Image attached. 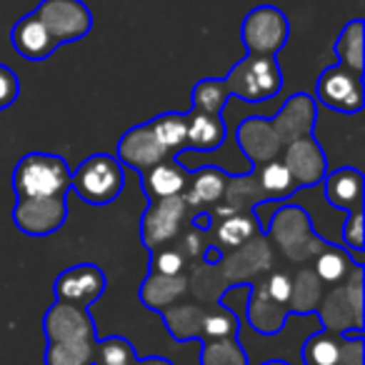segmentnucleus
Returning <instances> with one entry per match:
<instances>
[{"instance_id": "1", "label": "nucleus", "mask_w": 365, "mask_h": 365, "mask_svg": "<svg viewBox=\"0 0 365 365\" xmlns=\"http://www.w3.org/2000/svg\"><path fill=\"white\" fill-rule=\"evenodd\" d=\"M13 190H16L18 198L68 195V190H71V168H68L66 158L41 150L26 153L13 170Z\"/></svg>"}, {"instance_id": "2", "label": "nucleus", "mask_w": 365, "mask_h": 365, "mask_svg": "<svg viewBox=\"0 0 365 365\" xmlns=\"http://www.w3.org/2000/svg\"><path fill=\"white\" fill-rule=\"evenodd\" d=\"M263 233L290 263H310L328 245V240L315 235L313 220L300 205H280Z\"/></svg>"}, {"instance_id": "3", "label": "nucleus", "mask_w": 365, "mask_h": 365, "mask_svg": "<svg viewBox=\"0 0 365 365\" xmlns=\"http://www.w3.org/2000/svg\"><path fill=\"white\" fill-rule=\"evenodd\" d=\"M125 185V173L115 155L93 153L76 170H71V190L88 205H110L118 200Z\"/></svg>"}, {"instance_id": "4", "label": "nucleus", "mask_w": 365, "mask_h": 365, "mask_svg": "<svg viewBox=\"0 0 365 365\" xmlns=\"http://www.w3.org/2000/svg\"><path fill=\"white\" fill-rule=\"evenodd\" d=\"M363 265H358L343 283L325 290L315 310L325 330L340 335H363Z\"/></svg>"}, {"instance_id": "5", "label": "nucleus", "mask_w": 365, "mask_h": 365, "mask_svg": "<svg viewBox=\"0 0 365 365\" xmlns=\"http://www.w3.org/2000/svg\"><path fill=\"white\" fill-rule=\"evenodd\" d=\"M228 91L233 98L245 103L273 101L283 88V71L275 56H245L225 76Z\"/></svg>"}, {"instance_id": "6", "label": "nucleus", "mask_w": 365, "mask_h": 365, "mask_svg": "<svg viewBox=\"0 0 365 365\" xmlns=\"http://www.w3.org/2000/svg\"><path fill=\"white\" fill-rule=\"evenodd\" d=\"M290 38V21L275 6H255L240 23V43L248 56H278Z\"/></svg>"}, {"instance_id": "7", "label": "nucleus", "mask_w": 365, "mask_h": 365, "mask_svg": "<svg viewBox=\"0 0 365 365\" xmlns=\"http://www.w3.org/2000/svg\"><path fill=\"white\" fill-rule=\"evenodd\" d=\"M188 203L182 195L175 198H163L148 203V208L140 215V243L150 253L160 248H168L175 243L178 235L182 233V225L188 220Z\"/></svg>"}, {"instance_id": "8", "label": "nucleus", "mask_w": 365, "mask_h": 365, "mask_svg": "<svg viewBox=\"0 0 365 365\" xmlns=\"http://www.w3.org/2000/svg\"><path fill=\"white\" fill-rule=\"evenodd\" d=\"M33 13L46 26L58 48L86 38L96 23L91 8L83 0H41Z\"/></svg>"}, {"instance_id": "9", "label": "nucleus", "mask_w": 365, "mask_h": 365, "mask_svg": "<svg viewBox=\"0 0 365 365\" xmlns=\"http://www.w3.org/2000/svg\"><path fill=\"white\" fill-rule=\"evenodd\" d=\"M315 98L330 110L343 113V115H355L365 106L363 73L348 71L343 66L325 68L318 76V83H315Z\"/></svg>"}, {"instance_id": "10", "label": "nucleus", "mask_w": 365, "mask_h": 365, "mask_svg": "<svg viewBox=\"0 0 365 365\" xmlns=\"http://www.w3.org/2000/svg\"><path fill=\"white\" fill-rule=\"evenodd\" d=\"M270 268H273V248L265 233L223 253V258L215 265L220 278L228 285H250Z\"/></svg>"}, {"instance_id": "11", "label": "nucleus", "mask_w": 365, "mask_h": 365, "mask_svg": "<svg viewBox=\"0 0 365 365\" xmlns=\"http://www.w3.org/2000/svg\"><path fill=\"white\" fill-rule=\"evenodd\" d=\"M68 200L66 195H51V198H18L13 208V223L21 233L31 238H46L53 235L68 223Z\"/></svg>"}, {"instance_id": "12", "label": "nucleus", "mask_w": 365, "mask_h": 365, "mask_svg": "<svg viewBox=\"0 0 365 365\" xmlns=\"http://www.w3.org/2000/svg\"><path fill=\"white\" fill-rule=\"evenodd\" d=\"M108 288V275L96 263H78L58 273L53 283L56 303L78 305V308L91 310L93 303L101 300V295Z\"/></svg>"}, {"instance_id": "13", "label": "nucleus", "mask_w": 365, "mask_h": 365, "mask_svg": "<svg viewBox=\"0 0 365 365\" xmlns=\"http://www.w3.org/2000/svg\"><path fill=\"white\" fill-rule=\"evenodd\" d=\"M43 335L48 343H96L98 330L91 310L68 303H53L43 315Z\"/></svg>"}, {"instance_id": "14", "label": "nucleus", "mask_w": 365, "mask_h": 365, "mask_svg": "<svg viewBox=\"0 0 365 365\" xmlns=\"http://www.w3.org/2000/svg\"><path fill=\"white\" fill-rule=\"evenodd\" d=\"M280 163L288 168L290 178L295 180V185L300 188H313L320 185L328 173V155L323 153L320 143L310 135H300L295 140H290L280 153Z\"/></svg>"}, {"instance_id": "15", "label": "nucleus", "mask_w": 365, "mask_h": 365, "mask_svg": "<svg viewBox=\"0 0 365 365\" xmlns=\"http://www.w3.org/2000/svg\"><path fill=\"white\" fill-rule=\"evenodd\" d=\"M115 158L120 165H128V168H133V170L143 173V170H148V168L163 163L170 155H168L165 148L155 140V135H153V130H150V123H140V125L128 128L120 135Z\"/></svg>"}, {"instance_id": "16", "label": "nucleus", "mask_w": 365, "mask_h": 365, "mask_svg": "<svg viewBox=\"0 0 365 365\" xmlns=\"http://www.w3.org/2000/svg\"><path fill=\"white\" fill-rule=\"evenodd\" d=\"M238 145L245 155L250 158L253 165H263V163L278 160L283 153V140L275 133L270 118H245L238 125Z\"/></svg>"}, {"instance_id": "17", "label": "nucleus", "mask_w": 365, "mask_h": 365, "mask_svg": "<svg viewBox=\"0 0 365 365\" xmlns=\"http://www.w3.org/2000/svg\"><path fill=\"white\" fill-rule=\"evenodd\" d=\"M323 195L333 208L353 213L363 210L365 200V175L353 165L338 168V170L325 173L323 178Z\"/></svg>"}, {"instance_id": "18", "label": "nucleus", "mask_w": 365, "mask_h": 365, "mask_svg": "<svg viewBox=\"0 0 365 365\" xmlns=\"http://www.w3.org/2000/svg\"><path fill=\"white\" fill-rule=\"evenodd\" d=\"M138 175H140V190L145 193L148 203L182 195L188 190L190 180V170H185L175 158H165L163 163L138 173Z\"/></svg>"}, {"instance_id": "19", "label": "nucleus", "mask_w": 365, "mask_h": 365, "mask_svg": "<svg viewBox=\"0 0 365 365\" xmlns=\"http://www.w3.org/2000/svg\"><path fill=\"white\" fill-rule=\"evenodd\" d=\"M265 275H260L255 283L248 285L250 290V300H248V325L255 330L258 335H278L285 328L290 318L288 305L278 303L268 295L263 283Z\"/></svg>"}, {"instance_id": "20", "label": "nucleus", "mask_w": 365, "mask_h": 365, "mask_svg": "<svg viewBox=\"0 0 365 365\" xmlns=\"http://www.w3.org/2000/svg\"><path fill=\"white\" fill-rule=\"evenodd\" d=\"M315 118H318V106L315 98L308 93H295L288 103L278 110V115L270 118L275 133L280 135L283 145H288L290 140L300 135H310L315 128Z\"/></svg>"}, {"instance_id": "21", "label": "nucleus", "mask_w": 365, "mask_h": 365, "mask_svg": "<svg viewBox=\"0 0 365 365\" xmlns=\"http://www.w3.org/2000/svg\"><path fill=\"white\" fill-rule=\"evenodd\" d=\"M11 43L18 56L36 63L46 61V58H51L58 51L56 41L46 31V26L38 21L36 13H28V16L18 18V23L11 31Z\"/></svg>"}, {"instance_id": "22", "label": "nucleus", "mask_w": 365, "mask_h": 365, "mask_svg": "<svg viewBox=\"0 0 365 365\" xmlns=\"http://www.w3.org/2000/svg\"><path fill=\"white\" fill-rule=\"evenodd\" d=\"M258 208H248V210H235L230 215H223L220 220H215L213 230V243L220 253H228V250L238 248V245L248 243V240L263 235V225H260L258 215H255Z\"/></svg>"}, {"instance_id": "23", "label": "nucleus", "mask_w": 365, "mask_h": 365, "mask_svg": "<svg viewBox=\"0 0 365 365\" xmlns=\"http://www.w3.org/2000/svg\"><path fill=\"white\" fill-rule=\"evenodd\" d=\"M230 173L220 170L218 165H205L198 170H190L188 190L182 193V200L188 203V208L205 210V205H218L225 195V185H228Z\"/></svg>"}, {"instance_id": "24", "label": "nucleus", "mask_w": 365, "mask_h": 365, "mask_svg": "<svg viewBox=\"0 0 365 365\" xmlns=\"http://www.w3.org/2000/svg\"><path fill=\"white\" fill-rule=\"evenodd\" d=\"M188 293V275H158L148 273V278H143L140 288H138V298L148 310L163 313L165 308L175 305L178 300H182V295Z\"/></svg>"}, {"instance_id": "25", "label": "nucleus", "mask_w": 365, "mask_h": 365, "mask_svg": "<svg viewBox=\"0 0 365 365\" xmlns=\"http://www.w3.org/2000/svg\"><path fill=\"white\" fill-rule=\"evenodd\" d=\"M188 118V138H185V150H198V153H210L218 150L225 143L228 128L223 123V115L215 113H203L190 108L185 113Z\"/></svg>"}, {"instance_id": "26", "label": "nucleus", "mask_w": 365, "mask_h": 365, "mask_svg": "<svg viewBox=\"0 0 365 365\" xmlns=\"http://www.w3.org/2000/svg\"><path fill=\"white\" fill-rule=\"evenodd\" d=\"M163 325L170 333L173 340L185 343V340H200L203 333V318H205V305L200 303H182L178 300L175 305L163 310Z\"/></svg>"}, {"instance_id": "27", "label": "nucleus", "mask_w": 365, "mask_h": 365, "mask_svg": "<svg viewBox=\"0 0 365 365\" xmlns=\"http://www.w3.org/2000/svg\"><path fill=\"white\" fill-rule=\"evenodd\" d=\"M323 293H325V283H320V278L313 273V268L303 265L293 275V288H290V300H288L290 315L315 313L320 300H323Z\"/></svg>"}, {"instance_id": "28", "label": "nucleus", "mask_w": 365, "mask_h": 365, "mask_svg": "<svg viewBox=\"0 0 365 365\" xmlns=\"http://www.w3.org/2000/svg\"><path fill=\"white\" fill-rule=\"evenodd\" d=\"M310 263H313L310 268H313V273L320 278V283H328V285L343 283V280L360 265L348 250L340 248V245H333V243L325 245Z\"/></svg>"}, {"instance_id": "29", "label": "nucleus", "mask_w": 365, "mask_h": 365, "mask_svg": "<svg viewBox=\"0 0 365 365\" xmlns=\"http://www.w3.org/2000/svg\"><path fill=\"white\" fill-rule=\"evenodd\" d=\"M365 26L363 18H353L345 23V28L338 33L335 41V56H338V66L348 68V71L363 73L365 71Z\"/></svg>"}, {"instance_id": "30", "label": "nucleus", "mask_w": 365, "mask_h": 365, "mask_svg": "<svg viewBox=\"0 0 365 365\" xmlns=\"http://www.w3.org/2000/svg\"><path fill=\"white\" fill-rule=\"evenodd\" d=\"M148 123H150V130L155 135V140L165 148V153L170 158H175L178 153L185 150V138H188V118H185V113L168 110Z\"/></svg>"}, {"instance_id": "31", "label": "nucleus", "mask_w": 365, "mask_h": 365, "mask_svg": "<svg viewBox=\"0 0 365 365\" xmlns=\"http://www.w3.org/2000/svg\"><path fill=\"white\" fill-rule=\"evenodd\" d=\"M348 335L333 333V330L320 328L313 333L300 348V358L305 365H338L340 363V350Z\"/></svg>"}, {"instance_id": "32", "label": "nucleus", "mask_w": 365, "mask_h": 365, "mask_svg": "<svg viewBox=\"0 0 365 365\" xmlns=\"http://www.w3.org/2000/svg\"><path fill=\"white\" fill-rule=\"evenodd\" d=\"M255 175H258V185L260 193H263L265 200H288L290 195L298 193V185L290 178L288 168L278 160L263 163V165H253Z\"/></svg>"}, {"instance_id": "33", "label": "nucleus", "mask_w": 365, "mask_h": 365, "mask_svg": "<svg viewBox=\"0 0 365 365\" xmlns=\"http://www.w3.org/2000/svg\"><path fill=\"white\" fill-rule=\"evenodd\" d=\"M200 365H250L245 348L238 338L223 340H200Z\"/></svg>"}, {"instance_id": "34", "label": "nucleus", "mask_w": 365, "mask_h": 365, "mask_svg": "<svg viewBox=\"0 0 365 365\" xmlns=\"http://www.w3.org/2000/svg\"><path fill=\"white\" fill-rule=\"evenodd\" d=\"M230 91L225 78H203V81L195 83L193 88V110L203 113H215V115H223V108L230 101Z\"/></svg>"}, {"instance_id": "35", "label": "nucleus", "mask_w": 365, "mask_h": 365, "mask_svg": "<svg viewBox=\"0 0 365 365\" xmlns=\"http://www.w3.org/2000/svg\"><path fill=\"white\" fill-rule=\"evenodd\" d=\"M240 320L228 305L220 300V303L205 308L203 318V333L200 340H223V338H238Z\"/></svg>"}, {"instance_id": "36", "label": "nucleus", "mask_w": 365, "mask_h": 365, "mask_svg": "<svg viewBox=\"0 0 365 365\" xmlns=\"http://www.w3.org/2000/svg\"><path fill=\"white\" fill-rule=\"evenodd\" d=\"M96 343H48L43 365H93Z\"/></svg>"}, {"instance_id": "37", "label": "nucleus", "mask_w": 365, "mask_h": 365, "mask_svg": "<svg viewBox=\"0 0 365 365\" xmlns=\"http://www.w3.org/2000/svg\"><path fill=\"white\" fill-rule=\"evenodd\" d=\"M138 353L133 343L123 335H110V338H98L93 365H135Z\"/></svg>"}, {"instance_id": "38", "label": "nucleus", "mask_w": 365, "mask_h": 365, "mask_svg": "<svg viewBox=\"0 0 365 365\" xmlns=\"http://www.w3.org/2000/svg\"><path fill=\"white\" fill-rule=\"evenodd\" d=\"M185 255L180 248H160L155 253H150V273L158 275H182L185 273Z\"/></svg>"}, {"instance_id": "39", "label": "nucleus", "mask_w": 365, "mask_h": 365, "mask_svg": "<svg viewBox=\"0 0 365 365\" xmlns=\"http://www.w3.org/2000/svg\"><path fill=\"white\" fill-rule=\"evenodd\" d=\"M363 210H353L348 213L343 223V243L345 250H355V253H363L365 248V235H363Z\"/></svg>"}, {"instance_id": "40", "label": "nucleus", "mask_w": 365, "mask_h": 365, "mask_svg": "<svg viewBox=\"0 0 365 365\" xmlns=\"http://www.w3.org/2000/svg\"><path fill=\"white\" fill-rule=\"evenodd\" d=\"M263 283H265V290H268L270 298L278 300V303H283V305H288L290 288H293V275L283 273V270H273L268 278H263Z\"/></svg>"}, {"instance_id": "41", "label": "nucleus", "mask_w": 365, "mask_h": 365, "mask_svg": "<svg viewBox=\"0 0 365 365\" xmlns=\"http://www.w3.org/2000/svg\"><path fill=\"white\" fill-rule=\"evenodd\" d=\"M21 96V81L8 66H0V110H8Z\"/></svg>"}, {"instance_id": "42", "label": "nucleus", "mask_w": 365, "mask_h": 365, "mask_svg": "<svg viewBox=\"0 0 365 365\" xmlns=\"http://www.w3.org/2000/svg\"><path fill=\"white\" fill-rule=\"evenodd\" d=\"M190 223H193L195 230H210V228H213V223H215V218H213V213H210V210H198V213L190 218Z\"/></svg>"}, {"instance_id": "43", "label": "nucleus", "mask_w": 365, "mask_h": 365, "mask_svg": "<svg viewBox=\"0 0 365 365\" xmlns=\"http://www.w3.org/2000/svg\"><path fill=\"white\" fill-rule=\"evenodd\" d=\"M135 365H175L170 358H163V355H148V358H138Z\"/></svg>"}, {"instance_id": "44", "label": "nucleus", "mask_w": 365, "mask_h": 365, "mask_svg": "<svg viewBox=\"0 0 365 365\" xmlns=\"http://www.w3.org/2000/svg\"><path fill=\"white\" fill-rule=\"evenodd\" d=\"M260 365H290V363H288V360L273 358V360H265V363H260Z\"/></svg>"}]
</instances>
